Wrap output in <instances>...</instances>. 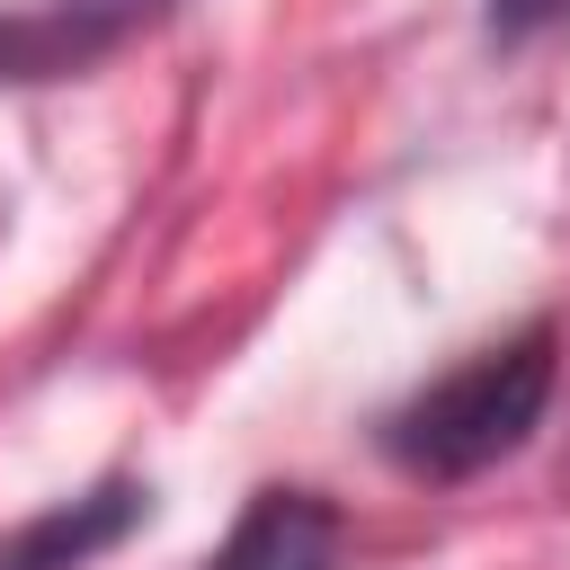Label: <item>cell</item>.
Returning <instances> with one entry per match:
<instances>
[{"mask_svg": "<svg viewBox=\"0 0 570 570\" xmlns=\"http://www.w3.org/2000/svg\"><path fill=\"white\" fill-rule=\"evenodd\" d=\"M543 401H552V330H525V338L481 347L472 365L436 374L428 392H410L383 419V454L419 481H472L534 436Z\"/></svg>", "mask_w": 570, "mask_h": 570, "instance_id": "6da1fadb", "label": "cell"}, {"mask_svg": "<svg viewBox=\"0 0 570 570\" xmlns=\"http://www.w3.org/2000/svg\"><path fill=\"white\" fill-rule=\"evenodd\" d=\"M142 517H151V490L142 481H98L80 499H53L27 525H0V570H80L107 543H125Z\"/></svg>", "mask_w": 570, "mask_h": 570, "instance_id": "7a4b0ae2", "label": "cell"}, {"mask_svg": "<svg viewBox=\"0 0 570 570\" xmlns=\"http://www.w3.org/2000/svg\"><path fill=\"white\" fill-rule=\"evenodd\" d=\"M330 561H338V517L312 490H258L205 570H330Z\"/></svg>", "mask_w": 570, "mask_h": 570, "instance_id": "3957f363", "label": "cell"}, {"mask_svg": "<svg viewBox=\"0 0 570 570\" xmlns=\"http://www.w3.org/2000/svg\"><path fill=\"white\" fill-rule=\"evenodd\" d=\"M543 27H570V0H490V36L525 45V36H543Z\"/></svg>", "mask_w": 570, "mask_h": 570, "instance_id": "277c9868", "label": "cell"}]
</instances>
